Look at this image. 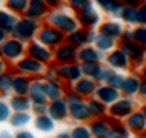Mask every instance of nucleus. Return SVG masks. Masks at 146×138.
<instances>
[{
	"instance_id": "53",
	"label": "nucleus",
	"mask_w": 146,
	"mask_h": 138,
	"mask_svg": "<svg viewBox=\"0 0 146 138\" xmlns=\"http://www.w3.org/2000/svg\"><path fill=\"white\" fill-rule=\"evenodd\" d=\"M0 138H13L10 135V132H0Z\"/></svg>"
},
{
	"instance_id": "29",
	"label": "nucleus",
	"mask_w": 146,
	"mask_h": 138,
	"mask_svg": "<svg viewBox=\"0 0 146 138\" xmlns=\"http://www.w3.org/2000/svg\"><path fill=\"white\" fill-rule=\"evenodd\" d=\"M35 129L43 132V133H50L55 130V121L50 116L43 114V116H37L35 119Z\"/></svg>"
},
{
	"instance_id": "12",
	"label": "nucleus",
	"mask_w": 146,
	"mask_h": 138,
	"mask_svg": "<svg viewBox=\"0 0 146 138\" xmlns=\"http://www.w3.org/2000/svg\"><path fill=\"white\" fill-rule=\"evenodd\" d=\"M47 10H48V7L45 5L43 0H29L27 10L24 11V13H26V18L37 21V19H40L42 16L47 15Z\"/></svg>"
},
{
	"instance_id": "27",
	"label": "nucleus",
	"mask_w": 146,
	"mask_h": 138,
	"mask_svg": "<svg viewBox=\"0 0 146 138\" xmlns=\"http://www.w3.org/2000/svg\"><path fill=\"white\" fill-rule=\"evenodd\" d=\"M31 108V100L27 96H13L10 101V109H13L15 112H27Z\"/></svg>"
},
{
	"instance_id": "44",
	"label": "nucleus",
	"mask_w": 146,
	"mask_h": 138,
	"mask_svg": "<svg viewBox=\"0 0 146 138\" xmlns=\"http://www.w3.org/2000/svg\"><path fill=\"white\" fill-rule=\"evenodd\" d=\"M138 23H141L143 26H146V3L140 7L138 10Z\"/></svg>"
},
{
	"instance_id": "20",
	"label": "nucleus",
	"mask_w": 146,
	"mask_h": 138,
	"mask_svg": "<svg viewBox=\"0 0 146 138\" xmlns=\"http://www.w3.org/2000/svg\"><path fill=\"white\" fill-rule=\"evenodd\" d=\"M68 112L71 114L72 119H76V121H87V119L90 117V112H88L87 104H84L82 101L68 104Z\"/></svg>"
},
{
	"instance_id": "39",
	"label": "nucleus",
	"mask_w": 146,
	"mask_h": 138,
	"mask_svg": "<svg viewBox=\"0 0 146 138\" xmlns=\"http://www.w3.org/2000/svg\"><path fill=\"white\" fill-rule=\"evenodd\" d=\"M108 138H130V133H129V130L124 129L122 125H116V127L109 129Z\"/></svg>"
},
{
	"instance_id": "35",
	"label": "nucleus",
	"mask_w": 146,
	"mask_h": 138,
	"mask_svg": "<svg viewBox=\"0 0 146 138\" xmlns=\"http://www.w3.org/2000/svg\"><path fill=\"white\" fill-rule=\"evenodd\" d=\"M10 119H11V125H13V127H16V129L26 127V125L32 121L29 112H16L15 116H10Z\"/></svg>"
},
{
	"instance_id": "7",
	"label": "nucleus",
	"mask_w": 146,
	"mask_h": 138,
	"mask_svg": "<svg viewBox=\"0 0 146 138\" xmlns=\"http://www.w3.org/2000/svg\"><path fill=\"white\" fill-rule=\"evenodd\" d=\"M122 50L125 52V55L129 56V60H132L133 64H141L143 60H145V48L141 45H138L137 42H124L122 45Z\"/></svg>"
},
{
	"instance_id": "22",
	"label": "nucleus",
	"mask_w": 146,
	"mask_h": 138,
	"mask_svg": "<svg viewBox=\"0 0 146 138\" xmlns=\"http://www.w3.org/2000/svg\"><path fill=\"white\" fill-rule=\"evenodd\" d=\"M122 32H124V29L120 26V23H117V21H108V23H103V24L100 26V34L108 35V37H111V39L120 37Z\"/></svg>"
},
{
	"instance_id": "11",
	"label": "nucleus",
	"mask_w": 146,
	"mask_h": 138,
	"mask_svg": "<svg viewBox=\"0 0 146 138\" xmlns=\"http://www.w3.org/2000/svg\"><path fill=\"white\" fill-rule=\"evenodd\" d=\"M100 21V15L95 11L93 8H85L77 11V23H80V26H84L85 29H92L98 24Z\"/></svg>"
},
{
	"instance_id": "28",
	"label": "nucleus",
	"mask_w": 146,
	"mask_h": 138,
	"mask_svg": "<svg viewBox=\"0 0 146 138\" xmlns=\"http://www.w3.org/2000/svg\"><path fill=\"white\" fill-rule=\"evenodd\" d=\"M29 80H27V77H24V76H16V77H13V84H11V88L15 90V93L19 96H26L27 95V90H29Z\"/></svg>"
},
{
	"instance_id": "31",
	"label": "nucleus",
	"mask_w": 146,
	"mask_h": 138,
	"mask_svg": "<svg viewBox=\"0 0 146 138\" xmlns=\"http://www.w3.org/2000/svg\"><path fill=\"white\" fill-rule=\"evenodd\" d=\"M95 43H96V50H101V52H109V50H112L116 47L114 39L108 37V35H103V34L95 35Z\"/></svg>"
},
{
	"instance_id": "25",
	"label": "nucleus",
	"mask_w": 146,
	"mask_h": 138,
	"mask_svg": "<svg viewBox=\"0 0 146 138\" xmlns=\"http://www.w3.org/2000/svg\"><path fill=\"white\" fill-rule=\"evenodd\" d=\"M16 23H18L16 15L8 13V11H5V10H0V29L3 31V32H7V34L11 32Z\"/></svg>"
},
{
	"instance_id": "6",
	"label": "nucleus",
	"mask_w": 146,
	"mask_h": 138,
	"mask_svg": "<svg viewBox=\"0 0 146 138\" xmlns=\"http://www.w3.org/2000/svg\"><path fill=\"white\" fill-rule=\"evenodd\" d=\"M26 52H27V56H29V58H32V60H35V61H39V63H42V64L50 63V61H52V53H50V50H48L47 47L40 45L39 42L29 43V47H27Z\"/></svg>"
},
{
	"instance_id": "54",
	"label": "nucleus",
	"mask_w": 146,
	"mask_h": 138,
	"mask_svg": "<svg viewBox=\"0 0 146 138\" xmlns=\"http://www.w3.org/2000/svg\"><path fill=\"white\" fill-rule=\"evenodd\" d=\"M5 69H7V66H5V61H3V60H0V74L5 72Z\"/></svg>"
},
{
	"instance_id": "56",
	"label": "nucleus",
	"mask_w": 146,
	"mask_h": 138,
	"mask_svg": "<svg viewBox=\"0 0 146 138\" xmlns=\"http://www.w3.org/2000/svg\"><path fill=\"white\" fill-rule=\"evenodd\" d=\"M5 39H7V32H3V31L0 29V43L3 42Z\"/></svg>"
},
{
	"instance_id": "19",
	"label": "nucleus",
	"mask_w": 146,
	"mask_h": 138,
	"mask_svg": "<svg viewBox=\"0 0 146 138\" xmlns=\"http://www.w3.org/2000/svg\"><path fill=\"white\" fill-rule=\"evenodd\" d=\"M77 58L82 63H98L104 56L93 47H84L80 50H77Z\"/></svg>"
},
{
	"instance_id": "16",
	"label": "nucleus",
	"mask_w": 146,
	"mask_h": 138,
	"mask_svg": "<svg viewBox=\"0 0 146 138\" xmlns=\"http://www.w3.org/2000/svg\"><path fill=\"white\" fill-rule=\"evenodd\" d=\"M95 93L98 96V101H101L103 104H112L114 101L119 100V90L109 85H101L100 88L95 90Z\"/></svg>"
},
{
	"instance_id": "32",
	"label": "nucleus",
	"mask_w": 146,
	"mask_h": 138,
	"mask_svg": "<svg viewBox=\"0 0 146 138\" xmlns=\"http://www.w3.org/2000/svg\"><path fill=\"white\" fill-rule=\"evenodd\" d=\"M96 3L104 10V11H109L112 15H119L120 10H122V5H120L119 0H95Z\"/></svg>"
},
{
	"instance_id": "50",
	"label": "nucleus",
	"mask_w": 146,
	"mask_h": 138,
	"mask_svg": "<svg viewBox=\"0 0 146 138\" xmlns=\"http://www.w3.org/2000/svg\"><path fill=\"white\" fill-rule=\"evenodd\" d=\"M120 2L125 3L127 7H135V8H137V5L141 3V0H120Z\"/></svg>"
},
{
	"instance_id": "41",
	"label": "nucleus",
	"mask_w": 146,
	"mask_h": 138,
	"mask_svg": "<svg viewBox=\"0 0 146 138\" xmlns=\"http://www.w3.org/2000/svg\"><path fill=\"white\" fill-rule=\"evenodd\" d=\"M69 5H71V8L72 10L80 11V10L90 8L92 7V0H69Z\"/></svg>"
},
{
	"instance_id": "21",
	"label": "nucleus",
	"mask_w": 146,
	"mask_h": 138,
	"mask_svg": "<svg viewBox=\"0 0 146 138\" xmlns=\"http://www.w3.org/2000/svg\"><path fill=\"white\" fill-rule=\"evenodd\" d=\"M127 127L132 132H143L146 129V117L141 112H132L130 116H127Z\"/></svg>"
},
{
	"instance_id": "42",
	"label": "nucleus",
	"mask_w": 146,
	"mask_h": 138,
	"mask_svg": "<svg viewBox=\"0 0 146 138\" xmlns=\"http://www.w3.org/2000/svg\"><path fill=\"white\" fill-rule=\"evenodd\" d=\"M71 138H92V135H90V130L87 129V127L79 125V127H76L71 132Z\"/></svg>"
},
{
	"instance_id": "45",
	"label": "nucleus",
	"mask_w": 146,
	"mask_h": 138,
	"mask_svg": "<svg viewBox=\"0 0 146 138\" xmlns=\"http://www.w3.org/2000/svg\"><path fill=\"white\" fill-rule=\"evenodd\" d=\"M112 74V69H101V72H100V76H98V82H106L108 80V77Z\"/></svg>"
},
{
	"instance_id": "24",
	"label": "nucleus",
	"mask_w": 146,
	"mask_h": 138,
	"mask_svg": "<svg viewBox=\"0 0 146 138\" xmlns=\"http://www.w3.org/2000/svg\"><path fill=\"white\" fill-rule=\"evenodd\" d=\"M90 135L92 138H108L109 133V124L106 121H93L90 124Z\"/></svg>"
},
{
	"instance_id": "5",
	"label": "nucleus",
	"mask_w": 146,
	"mask_h": 138,
	"mask_svg": "<svg viewBox=\"0 0 146 138\" xmlns=\"http://www.w3.org/2000/svg\"><path fill=\"white\" fill-rule=\"evenodd\" d=\"M93 40H95V32L90 29H77L71 34H68V43L76 48L87 47Z\"/></svg>"
},
{
	"instance_id": "34",
	"label": "nucleus",
	"mask_w": 146,
	"mask_h": 138,
	"mask_svg": "<svg viewBox=\"0 0 146 138\" xmlns=\"http://www.w3.org/2000/svg\"><path fill=\"white\" fill-rule=\"evenodd\" d=\"M87 108H88V112H90V117L92 116L100 117L106 112V104H103L101 101H98V100H90L88 104H87Z\"/></svg>"
},
{
	"instance_id": "52",
	"label": "nucleus",
	"mask_w": 146,
	"mask_h": 138,
	"mask_svg": "<svg viewBox=\"0 0 146 138\" xmlns=\"http://www.w3.org/2000/svg\"><path fill=\"white\" fill-rule=\"evenodd\" d=\"M120 39H122V42H129V40H132V32H130V31H127V32H122Z\"/></svg>"
},
{
	"instance_id": "1",
	"label": "nucleus",
	"mask_w": 146,
	"mask_h": 138,
	"mask_svg": "<svg viewBox=\"0 0 146 138\" xmlns=\"http://www.w3.org/2000/svg\"><path fill=\"white\" fill-rule=\"evenodd\" d=\"M48 24L63 34H71V32L79 29L77 19L71 16L69 13H61V11H55V13L48 15Z\"/></svg>"
},
{
	"instance_id": "51",
	"label": "nucleus",
	"mask_w": 146,
	"mask_h": 138,
	"mask_svg": "<svg viewBox=\"0 0 146 138\" xmlns=\"http://www.w3.org/2000/svg\"><path fill=\"white\" fill-rule=\"evenodd\" d=\"M138 93L143 96V98H146V79L143 80V82H140V88H138Z\"/></svg>"
},
{
	"instance_id": "30",
	"label": "nucleus",
	"mask_w": 146,
	"mask_h": 138,
	"mask_svg": "<svg viewBox=\"0 0 146 138\" xmlns=\"http://www.w3.org/2000/svg\"><path fill=\"white\" fill-rule=\"evenodd\" d=\"M101 66L98 64V63H82L80 66V72L82 76H85L87 79H98L100 72H101Z\"/></svg>"
},
{
	"instance_id": "14",
	"label": "nucleus",
	"mask_w": 146,
	"mask_h": 138,
	"mask_svg": "<svg viewBox=\"0 0 146 138\" xmlns=\"http://www.w3.org/2000/svg\"><path fill=\"white\" fill-rule=\"evenodd\" d=\"M47 114L52 117L53 121H64L68 117V104L63 100H55L52 101V104L48 106Z\"/></svg>"
},
{
	"instance_id": "10",
	"label": "nucleus",
	"mask_w": 146,
	"mask_h": 138,
	"mask_svg": "<svg viewBox=\"0 0 146 138\" xmlns=\"http://www.w3.org/2000/svg\"><path fill=\"white\" fill-rule=\"evenodd\" d=\"M56 74H58V77H61L63 80H68L69 84L77 82L82 77L80 66H76V64H63L61 68L56 69Z\"/></svg>"
},
{
	"instance_id": "46",
	"label": "nucleus",
	"mask_w": 146,
	"mask_h": 138,
	"mask_svg": "<svg viewBox=\"0 0 146 138\" xmlns=\"http://www.w3.org/2000/svg\"><path fill=\"white\" fill-rule=\"evenodd\" d=\"M34 111H35V114H37V116H43V114H47L48 106H45V104H35Z\"/></svg>"
},
{
	"instance_id": "47",
	"label": "nucleus",
	"mask_w": 146,
	"mask_h": 138,
	"mask_svg": "<svg viewBox=\"0 0 146 138\" xmlns=\"http://www.w3.org/2000/svg\"><path fill=\"white\" fill-rule=\"evenodd\" d=\"M79 101H82V98L79 95H76V93H71V95L66 96V104H72V103H79Z\"/></svg>"
},
{
	"instance_id": "58",
	"label": "nucleus",
	"mask_w": 146,
	"mask_h": 138,
	"mask_svg": "<svg viewBox=\"0 0 146 138\" xmlns=\"http://www.w3.org/2000/svg\"><path fill=\"white\" fill-rule=\"evenodd\" d=\"M143 77H145V79H146V68H145V69H143Z\"/></svg>"
},
{
	"instance_id": "57",
	"label": "nucleus",
	"mask_w": 146,
	"mask_h": 138,
	"mask_svg": "<svg viewBox=\"0 0 146 138\" xmlns=\"http://www.w3.org/2000/svg\"><path fill=\"white\" fill-rule=\"evenodd\" d=\"M141 114H143V116H145V117H146V106H145V108H143V111H141Z\"/></svg>"
},
{
	"instance_id": "36",
	"label": "nucleus",
	"mask_w": 146,
	"mask_h": 138,
	"mask_svg": "<svg viewBox=\"0 0 146 138\" xmlns=\"http://www.w3.org/2000/svg\"><path fill=\"white\" fill-rule=\"evenodd\" d=\"M29 0H7V8L13 13H24L27 10Z\"/></svg>"
},
{
	"instance_id": "23",
	"label": "nucleus",
	"mask_w": 146,
	"mask_h": 138,
	"mask_svg": "<svg viewBox=\"0 0 146 138\" xmlns=\"http://www.w3.org/2000/svg\"><path fill=\"white\" fill-rule=\"evenodd\" d=\"M42 85H43V92H45L47 100H52V101L61 100L63 92H61V87L56 80H45V82H42Z\"/></svg>"
},
{
	"instance_id": "49",
	"label": "nucleus",
	"mask_w": 146,
	"mask_h": 138,
	"mask_svg": "<svg viewBox=\"0 0 146 138\" xmlns=\"http://www.w3.org/2000/svg\"><path fill=\"white\" fill-rule=\"evenodd\" d=\"M13 138H35V137L31 132H27V130H23V132L16 133V137H13Z\"/></svg>"
},
{
	"instance_id": "15",
	"label": "nucleus",
	"mask_w": 146,
	"mask_h": 138,
	"mask_svg": "<svg viewBox=\"0 0 146 138\" xmlns=\"http://www.w3.org/2000/svg\"><path fill=\"white\" fill-rule=\"evenodd\" d=\"M108 64L114 69H127L130 66V60L129 56L125 55L124 50L119 48V50H114L111 55L108 56Z\"/></svg>"
},
{
	"instance_id": "4",
	"label": "nucleus",
	"mask_w": 146,
	"mask_h": 138,
	"mask_svg": "<svg viewBox=\"0 0 146 138\" xmlns=\"http://www.w3.org/2000/svg\"><path fill=\"white\" fill-rule=\"evenodd\" d=\"M37 39H39V43L43 45V47H58V45L64 42V34L56 31L55 27L48 26V27H43L42 31H39Z\"/></svg>"
},
{
	"instance_id": "38",
	"label": "nucleus",
	"mask_w": 146,
	"mask_h": 138,
	"mask_svg": "<svg viewBox=\"0 0 146 138\" xmlns=\"http://www.w3.org/2000/svg\"><path fill=\"white\" fill-rule=\"evenodd\" d=\"M132 39L138 43V45H141L143 48H146V26H141L135 29L132 32Z\"/></svg>"
},
{
	"instance_id": "13",
	"label": "nucleus",
	"mask_w": 146,
	"mask_h": 138,
	"mask_svg": "<svg viewBox=\"0 0 146 138\" xmlns=\"http://www.w3.org/2000/svg\"><path fill=\"white\" fill-rule=\"evenodd\" d=\"M133 109V103L130 100H117L112 103V106L109 108L112 117H119V119H124V117L130 116Z\"/></svg>"
},
{
	"instance_id": "55",
	"label": "nucleus",
	"mask_w": 146,
	"mask_h": 138,
	"mask_svg": "<svg viewBox=\"0 0 146 138\" xmlns=\"http://www.w3.org/2000/svg\"><path fill=\"white\" fill-rule=\"evenodd\" d=\"M56 138H71V133H68V132H63V133H60Z\"/></svg>"
},
{
	"instance_id": "9",
	"label": "nucleus",
	"mask_w": 146,
	"mask_h": 138,
	"mask_svg": "<svg viewBox=\"0 0 146 138\" xmlns=\"http://www.w3.org/2000/svg\"><path fill=\"white\" fill-rule=\"evenodd\" d=\"M55 56L56 61L61 63V64H72L74 61L77 60V48L69 45V43H64L56 50Z\"/></svg>"
},
{
	"instance_id": "37",
	"label": "nucleus",
	"mask_w": 146,
	"mask_h": 138,
	"mask_svg": "<svg viewBox=\"0 0 146 138\" xmlns=\"http://www.w3.org/2000/svg\"><path fill=\"white\" fill-rule=\"evenodd\" d=\"M11 84H13V77L8 72L0 74V93H8L11 90Z\"/></svg>"
},
{
	"instance_id": "33",
	"label": "nucleus",
	"mask_w": 146,
	"mask_h": 138,
	"mask_svg": "<svg viewBox=\"0 0 146 138\" xmlns=\"http://www.w3.org/2000/svg\"><path fill=\"white\" fill-rule=\"evenodd\" d=\"M120 18L129 24H137L138 23V10L135 7H122L120 10Z\"/></svg>"
},
{
	"instance_id": "8",
	"label": "nucleus",
	"mask_w": 146,
	"mask_h": 138,
	"mask_svg": "<svg viewBox=\"0 0 146 138\" xmlns=\"http://www.w3.org/2000/svg\"><path fill=\"white\" fill-rule=\"evenodd\" d=\"M16 68L19 69V72L27 74V76H37V74H42L43 71H45L42 63L32 60L29 56H26V58H23V60L18 61Z\"/></svg>"
},
{
	"instance_id": "43",
	"label": "nucleus",
	"mask_w": 146,
	"mask_h": 138,
	"mask_svg": "<svg viewBox=\"0 0 146 138\" xmlns=\"http://www.w3.org/2000/svg\"><path fill=\"white\" fill-rule=\"evenodd\" d=\"M10 116H11V109H10V106L7 103H3V101H0V122L8 121Z\"/></svg>"
},
{
	"instance_id": "48",
	"label": "nucleus",
	"mask_w": 146,
	"mask_h": 138,
	"mask_svg": "<svg viewBox=\"0 0 146 138\" xmlns=\"http://www.w3.org/2000/svg\"><path fill=\"white\" fill-rule=\"evenodd\" d=\"M43 2H45V5H47V7H52V8H58V7L61 5V2H63V0H43Z\"/></svg>"
},
{
	"instance_id": "18",
	"label": "nucleus",
	"mask_w": 146,
	"mask_h": 138,
	"mask_svg": "<svg viewBox=\"0 0 146 138\" xmlns=\"http://www.w3.org/2000/svg\"><path fill=\"white\" fill-rule=\"evenodd\" d=\"M27 93H29L31 103H34V104H45V101H47V96H45V92H43V85L40 80L31 84Z\"/></svg>"
},
{
	"instance_id": "3",
	"label": "nucleus",
	"mask_w": 146,
	"mask_h": 138,
	"mask_svg": "<svg viewBox=\"0 0 146 138\" xmlns=\"http://www.w3.org/2000/svg\"><path fill=\"white\" fill-rule=\"evenodd\" d=\"M24 43L18 39H11V40H3V45L0 47V56H3L5 60L10 61H16L19 60L24 53Z\"/></svg>"
},
{
	"instance_id": "17",
	"label": "nucleus",
	"mask_w": 146,
	"mask_h": 138,
	"mask_svg": "<svg viewBox=\"0 0 146 138\" xmlns=\"http://www.w3.org/2000/svg\"><path fill=\"white\" fill-rule=\"evenodd\" d=\"M76 85H74V93L76 95H79L82 98V96H92L95 93V90H96V84L92 80V79H79L77 82H74Z\"/></svg>"
},
{
	"instance_id": "2",
	"label": "nucleus",
	"mask_w": 146,
	"mask_h": 138,
	"mask_svg": "<svg viewBox=\"0 0 146 138\" xmlns=\"http://www.w3.org/2000/svg\"><path fill=\"white\" fill-rule=\"evenodd\" d=\"M39 31V24L34 19H29V18H24V19H19V21L15 24L11 34L15 35V39L21 40V42H27L37 34Z\"/></svg>"
},
{
	"instance_id": "40",
	"label": "nucleus",
	"mask_w": 146,
	"mask_h": 138,
	"mask_svg": "<svg viewBox=\"0 0 146 138\" xmlns=\"http://www.w3.org/2000/svg\"><path fill=\"white\" fill-rule=\"evenodd\" d=\"M124 79H125V77H122L120 74L112 72L111 76L108 77V80H106V85H109V87H112V88H116V90H119L120 87H122V82H124Z\"/></svg>"
},
{
	"instance_id": "26",
	"label": "nucleus",
	"mask_w": 146,
	"mask_h": 138,
	"mask_svg": "<svg viewBox=\"0 0 146 138\" xmlns=\"http://www.w3.org/2000/svg\"><path fill=\"white\" fill-rule=\"evenodd\" d=\"M138 88H140V80H138V77H135V76L124 79L122 87H120V90L124 92V95H125V96H133V95H137V93H138Z\"/></svg>"
}]
</instances>
